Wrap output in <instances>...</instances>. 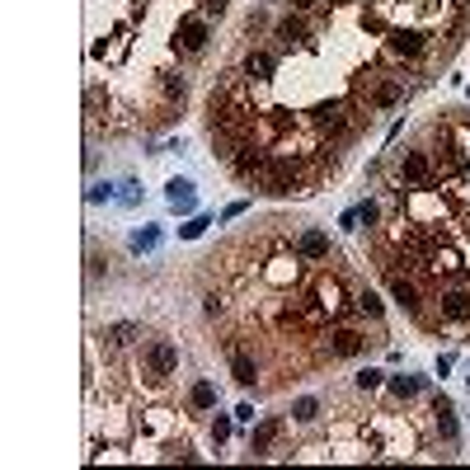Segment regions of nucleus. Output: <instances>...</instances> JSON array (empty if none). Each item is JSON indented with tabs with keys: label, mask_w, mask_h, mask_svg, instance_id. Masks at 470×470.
Wrapping results in <instances>:
<instances>
[{
	"label": "nucleus",
	"mask_w": 470,
	"mask_h": 470,
	"mask_svg": "<svg viewBox=\"0 0 470 470\" xmlns=\"http://www.w3.org/2000/svg\"><path fill=\"white\" fill-rule=\"evenodd\" d=\"M391 292H395V301H400V306H405L409 315H419V320H423V297H419V282L409 278V273H395V278H391Z\"/></svg>",
	"instance_id": "nucleus-6"
},
{
	"label": "nucleus",
	"mask_w": 470,
	"mask_h": 470,
	"mask_svg": "<svg viewBox=\"0 0 470 470\" xmlns=\"http://www.w3.org/2000/svg\"><path fill=\"white\" fill-rule=\"evenodd\" d=\"M207 226H212V221H207V217H193V221H188V226H179V235H184V240H193V235H203Z\"/></svg>",
	"instance_id": "nucleus-18"
},
{
	"label": "nucleus",
	"mask_w": 470,
	"mask_h": 470,
	"mask_svg": "<svg viewBox=\"0 0 470 470\" xmlns=\"http://www.w3.org/2000/svg\"><path fill=\"white\" fill-rule=\"evenodd\" d=\"M395 174H400V179H395L400 188H414V184H428V179H438V170H433V156H428V151H419V146L400 156V170H395Z\"/></svg>",
	"instance_id": "nucleus-2"
},
{
	"label": "nucleus",
	"mask_w": 470,
	"mask_h": 470,
	"mask_svg": "<svg viewBox=\"0 0 470 470\" xmlns=\"http://www.w3.org/2000/svg\"><path fill=\"white\" fill-rule=\"evenodd\" d=\"M203 47H207V15H188V19H179V52L198 57Z\"/></svg>",
	"instance_id": "nucleus-3"
},
{
	"label": "nucleus",
	"mask_w": 470,
	"mask_h": 470,
	"mask_svg": "<svg viewBox=\"0 0 470 470\" xmlns=\"http://www.w3.org/2000/svg\"><path fill=\"white\" fill-rule=\"evenodd\" d=\"M231 438V419H217L212 423V442H226Z\"/></svg>",
	"instance_id": "nucleus-19"
},
{
	"label": "nucleus",
	"mask_w": 470,
	"mask_h": 470,
	"mask_svg": "<svg viewBox=\"0 0 470 470\" xmlns=\"http://www.w3.org/2000/svg\"><path fill=\"white\" fill-rule=\"evenodd\" d=\"M433 423H438V433H442V438H447V442L456 438V419H452V405H447L442 395H438V400H433Z\"/></svg>",
	"instance_id": "nucleus-12"
},
{
	"label": "nucleus",
	"mask_w": 470,
	"mask_h": 470,
	"mask_svg": "<svg viewBox=\"0 0 470 470\" xmlns=\"http://www.w3.org/2000/svg\"><path fill=\"white\" fill-rule=\"evenodd\" d=\"M174 367H179V348H174L170 339H151V344H146V376L160 386V381L174 376Z\"/></svg>",
	"instance_id": "nucleus-1"
},
{
	"label": "nucleus",
	"mask_w": 470,
	"mask_h": 470,
	"mask_svg": "<svg viewBox=\"0 0 470 470\" xmlns=\"http://www.w3.org/2000/svg\"><path fill=\"white\" fill-rule=\"evenodd\" d=\"M461 5H470V0H461Z\"/></svg>",
	"instance_id": "nucleus-23"
},
{
	"label": "nucleus",
	"mask_w": 470,
	"mask_h": 470,
	"mask_svg": "<svg viewBox=\"0 0 470 470\" xmlns=\"http://www.w3.org/2000/svg\"><path fill=\"white\" fill-rule=\"evenodd\" d=\"M137 334H141L137 325H113V329H104L99 339H104V348H127L132 339H137Z\"/></svg>",
	"instance_id": "nucleus-13"
},
{
	"label": "nucleus",
	"mask_w": 470,
	"mask_h": 470,
	"mask_svg": "<svg viewBox=\"0 0 470 470\" xmlns=\"http://www.w3.org/2000/svg\"><path fill=\"white\" fill-rule=\"evenodd\" d=\"M278 433H282V419H264L259 428H254V438H250V456H268V447H273Z\"/></svg>",
	"instance_id": "nucleus-7"
},
{
	"label": "nucleus",
	"mask_w": 470,
	"mask_h": 470,
	"mask_svg": "<svg viewBox=\"0 0 470 470\" xmlns=\"http://www.w3.org/2000/svg\"><path fill=\"white\" fill-rule=\"evenodd\" d=\"M297 250H301V259H311V264H329V259H334V245H329V235H320V231H301Z\"/></svg>",
	"instance_id": "nucleus-4"
},
{
	"label": "nucleus",
	"mask_w": 470,
	"mask_h": 470,
	"mask_svg": "<svg viewBox=\"0 0 470 470\" xmlns=\"http://www.w3.org/2000/svg\"><path fill=\"white\" fill-rule=\"evenodd\" d=\"M353 311L367 315V320H376V315H381V301H376L372 292H358V297H353Z\"/></svg>",
	"instance_id": "nucleus-15"
},
{
	"label": "nucleus",
	"mask_w": 470,
	"mask_h": 470,
	"mask_svg": "<svg viewBox=\"0 0 470 470\" xmlns=\"http://www.w3.org/2000/svg\"><path fill=\"white\" fill-rule=\"evenodd\" d=\"M231 372H235V381H240V386H254V381H259V367H254L240 348H231Z\"/></svg>",
	"instance_id": "nucleus-11"
},
{
	"label": "nucleus",
	"mask_w": 470,
	"mask_h": 470,
	"mask_svg": "<svg viewBox=\"0 0 470 470\" xmlns=\"http://www.w3.org/2000/svg\"><path fill=\"white\" fill-rule=\"evenodd\" d=\"M226 10V0H203V15H221Z\"/></svg>",
	"instance_id": "nucleus-21"
},
{
	"label": "nucleus",
	"mask_w": 470,
	"mask_h": 470,
	"mask_svg": "<svg viewBox=\"0 0 470 470\" xmlns=\"http://www.w3.org/2000/svg\"><path fill=\"white\" fill-rule=\"evenodd\" d=\"M362 348H367V339H362L358 329H334V334H329V344H325V353H329V358H358Z\"/></svg>",
	"instance_id": "nucleus-5"
},
{
	"label": "nucleus",
	"mask_w": 470,
	"mask_h": 470,
	"mask_svg": "<svg viewBox=\"0 0 470 470\" xmlns=\"http://www.w3.org/2000/svg\"><path fill=\"white\" fill-rule=\"evenodd\" d=\"M193 203H198V198H193V184H188V179H170V207L174 212H193Z\"/></svg>",
	"instance_id": "nucleus-10"
},
{
	"label": "nucleus",
	"mask_w": 470,
	"mask_h": 470,
	"mask_svg": "<svg viewBox=\"0 0 470 470\" xmlns=\"http://www.w3.org/2000/svg\"><path fill=\"white\" fill-rule=\"evenodd\" d=\"M217 405V386L212 381H193V391H188V409L193 414H203V409H212Z\"/></svg>",
	"instance_id": "nucleus-9"
},
{
	"label": "nucleus",
	"mask_w": 470,
	"mask_h": 470,
	"mask_svg": "<svg viewBox=\"0 0 470 470\" xmlns=\"http://www.w3.org/2000/svg\"><path fill=\"white\" fill-rule=\"evenodd\" d=\"M160 94H165V104H170V109H179V104H184V94H188V80L174 76V71H165V76H160Z\"/></svg>",
	"instance_id": "nucleus-8"
},
{
	"label": "nucleus",
	"mask_w": 470,
	"mask_h": 470,
	"mask_svg": "<svg viewBox=\"0 0 470 470\" xmlns=\"http://www.w3.org/2000/svg\"><path fill=\"white\" fill-rule=\"evenodd\" d=\"M292 5H297V10H315V5H320V0H292Z\"/></svg>",
	"instance_id": "nucleus-22"
},
{
	"label": "nucleus",
	"mask_w": 470,
	"mask_h": 470,
	"mask_svg": "<svg viewBox=\"0 0 470 470\" xmlns=\"http://www.w3.org/2000/svg\"><path fill=\"white\" fill-rule=\"evenodd\" d=\"M358 386H362V391H372V386H381V372H362V376H358Z\"/></svg>",
	"instance_id": "nucleus-20"
},
{
	"label": "nucleus",
	"mask_w": 470,
	"mask_h": 470,
	"mask_svg": "<svg viewBox=\"0 0 470 470\" xmlns=\"http://www.w3.org/2000/svg\"><path fill=\"white\" fill-rule=\"evenodd\" d=\"M292 419L297 423H315L320 419V400H297V405H292Z\"/></svg>",
	"instance_id": "nucleus-16"
},
{
	"label": "nucleus",
	"mask_w": 470,
	"mask_h": 470,
	"mask_svg": "<svg viewBox=\"0 0 470 470\" xmlns=\"http://www.w3.org/2000/svg\"><path fill=\"white\" fill-rule=\"evenodd\" d=\"M419 391H423L419 376H395V381H391V395H395V400H409V395H419Z\"/></svg>",
	"instance_id": "nucleus-14"
},
{
	"label": "nucleus",
	"mask_w": 470,
	"mask_h": 470,
	"mask_svg": "<svg viewBox=\"0 0 470 470\" xmlns=\"http://www.w3.org/2000/svg\"><path fill=\"white\" fill-rule=\"evenodd\" d=\"M156 245H160V231H156V226H146V231H137V235H132V250H137V254L156 250Z\"/></svg>",
	"instance_id": "nucleus-17"
}]
</instances>
